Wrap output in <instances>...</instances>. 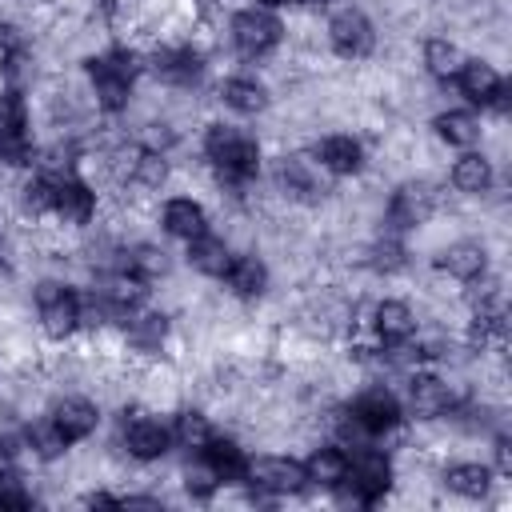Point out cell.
Returning a JSON list of instances; mask_svg holds the SVG:
<instances>
[{"label":"cell","mask_w":512,"mask_h":512,"mask_svg":"<svg viewBox=\"0 0 512 512\" xmlns=\"http://www.w3.org/2000/svg\"><path fill=\"white\" fill-rule=\"evenodd\" d=\"M372 256H376L372 264H376V268H384V272H396V268L404 264V248H400L396 240H380V244L372 248Z\"/></svg>","instance_id":"34"},{"label":"cell","mask_w":512,"mask_h":512,"mask_svg":"<svg viewBox=\"0 0 512 512\" xmlns=\"http://www.w3.org/2000/svg\"><path fill=\"white\" fill-rule=\"evenodd\" d=\"M132 180L140 188H164V180H168V156L156 152V148H140V156L132 164Z\"/></svg>","instance_id":"30"},{"label":"cell","mask_w":512,"mask_h":512,"mask_svg":"<svg viewBox=\"0 0 512 512\" xmlns=\"http://www.w3.org/2000/svg\"><path fill=\"white\" fill-rule=\"evenodd\" d=\"M260 4H292V0H260Z\"/></svg>","instance_id":"36"},{"label":"cell","mask_w":512,"mask_h":512,"mask_svg":"<svg viewBox=\"0 0 512 512\" xmlns=\"http://www.w3.org/2000/svg\"><path fill=\"white\" fill-rule=\"evenodd\" d=\"M328 44L336 48V56L344 60H360L372 52L376 44V32L368 24V16L360 8H340L332 20H328Z\"/></svg>","instance_id":"7"},{"label":"cell","mask_w":512,"mask_h":512,"mask_svg":"<svg viewBox=\"0 0 512 512\" xmlns=\"http://www.w3.org/2000/svg\"><path fill=\"white\" fill-rule=\"evenodd\" d=\"M316 164H320L324 172H332V176H352V172H360V164H364V148H360L356 136L332 132V136H324V140L316 144Z\"/></svg>","instance_id":"13"},{"label":"cell","mask_w":512,"mask_h":512,"mask_svg":"<svg viewBox=\"0 0 512 512\" xmlns=\"http://www.w3.org/2000/svg\"><path fill=\"white\" fill-rule=\"evenodd\" d=\"M220 484H224V480L216 476V468H212L204 456H200L196 464H188V468H184V488H188L192 496H212Z\"/></svg>","instance_id":"32"},{"label":"cell","mask_w":512,"mask_h":512,"mask_svg":"<svg viewBox=\"0 0 512 512\" xmlns=\"http://www.w3.org/2000/svg\"><path fill=\"white\" fill-rule=\"evenodd\" d=\"M136 72H140V64H136L132 52H108V56H96V60L88 64L96 104H100L104 112H120V108H128Z\"/></svg>","instance_id":"3"},{"label":"cell","mask_w":512,"mask_h":512,"mask_svg":"<svg viewBox=\"0 0 512 512\" xmlns=\"http://www.w3.org/2000/svg\"><path fill=\"white\" fill-rule=\"evenodd\" d=\"M440 272L444 276H452V280H480L484 276V268H488V256H484V248L480 244H472V240H460V244H448L444 252H440Z\"/></svg>","instance_id":"17"},{"label":"cell","mask_w":512,"mask_h":512,"mask_svg":"<svg viewBox=\"0 0 512 512\" xmlns=\"http://www.w3.org/2000/svg\"><path fill=\"white\" fill-rule=\"evenodd\" d=\"M388 488H392V460L380 448L356 444V452L348 456V472L332 492H340V500H352V504H376L384 500Z\"/></svg>","instance_id":"2"},{"label":"cell","mask_w":512,"mask_h":512,"mask_svg":"<svg viewBox=\"0 0 512 512\" xmlns=\"http://www.w3.org/2000/svg\"><path fill=\"white\" fill-rule=\"evenodd\" d=\"M188 264H192L196 272H204V276H224L228 264H232V248H228L220 236L200 232V236L188 240Z\"/></svg>","instance_id":"20"},{"label":"cell","mask_w":512,"mask_h":512,"mask_svg":"<svg viewBox=\"0 0 512 512\" xmlns=\"http://www.w3.org/2000/svg\"><path fill=\"white\" fill-rule=\"evenodd\" d=\"M444 484H448V492H456L464 500H480V496L492 492V468H484V464H452L444 472Z\"/></svg>","instance_id":"25"},{"label":"cell","mask_w":512,"mask_h":512,"mask_svg":"<svg viewBox=\"0 0 512 512\" xmlns=\"http://www.w3.org/2000/svg\"><path fill=\"white\" fill-rule=\"evenodd\" d=\"M48 176H52V216H60L64 224H88L96 212V192L72 172H48Z\"/></svg>","instance_id":"8"},{"label":"cell","mask_w":512,"mask_h":512,"mask_svg":"<svg viewBox=\"0 0 512 512\" xmlns=\"http://www.w3.org/2000/svg\"><path fill=\"white\" fill-rule=\"evenodd\" d=\"M464 64V52L452 44V40H428L424 44V68L436 76V80H456Z\"/></svg>","instance_id":"28"},{"label":"cell","mask_w":512,"mask_h":512,"mask_svg":"<svg viewBox=\"0 0 512 512\" xmlns=\"http://www.w3.org/2000/svg\"><path fill=\"white\" fill-rule=\"evenodd\" d=\"M172 444H180V448H204L208 444V436H212V424H208V416L204 412H196V408H184L176 420H172Z\"/></svg>","instance_id":"29"},{"label":"cell","mask_w":512,"mask_h":512,"mask_svg":"<svg viewBox=\"0 0 512 512\" xmlns=\"http://www.w3.org/2000/svg\"><path fill=\"white\" fill-rule=\"evenodd\" d=\"M120 444H124V452H128L132 460H160V456L172 448V432H168L156 416L132 412V416H124V424H120Z\"/></svg>","instance_id":"6"},{"label":"cell","mask_w":512,"mask_h":512,"mask_svg":"<svg viewBox=\"0 0 512 512\" xmlns=\"http://www.w3.org/2000/svg\"><path fill=\"white\" fill-rule=\"evenodd\" d=\"M52 424L64 432L68 444H76V440H88V436L96 432L100 412H96V404L84 400V396H64V400L52 408Z\"/></svg>","instance_id":"14"},{"label":"cell","mask_w":512,"mask_h":512,"mask_svg":"<svg viewBox=\"0 0 512 512\" xmlns=\"http://www.w3.org/2000/svg\"><path fill=\"white\" fill-rule=\"evenodd\" d=\"M344 472H348V452H344L340 444H320V448H312V456L304 460V476H308V484H316V488H336V484L344 480Z\"/></svg>","instance_id":"18"},{"label":"cell","mask_w":512,"mask_h":512,"mask_svg":"<svg viewBox=\"0 0 512 512\" xmlns=\"http://www.w3.org/2000/svg\"><path fill=\"white\" fill-rule=\"evenodd\" d=\"M220 100H224L232 112H240V116H256V112H264L268 92H264V84H256V80H248V76H232V80L220 84Z\"/></svg>","instance_id":"24"},{"label":"cell","mask_w":512,"mask_h":512,"mask_svg":"<svg viewBox=\"0 0 512 512\" xmlns=\"http://www.w3.org/2000/svg\"><path fill=\"white\" fill-rule=\"evenodd\" d=\"M200 456L216 468V476L228 484V480H244V468H248V456L240 452V444L236 440H228V436H208V444L200 448Z\"/></svg>","instance_id":"22"},{"label":"cell","mask_w":512,"mask_h":512,"mask_svg":"<svg viewBox=\"0 0 512 512\" xmlns=\"http://www.w3.org/2000/svg\"><path fill=\"white\" fill-rule=\"evenodd\" d=\"M436 132H440V140L444 144H452V148H472L476 140H480V120L472 116V112H444V116H436Z\"/></svg>","instance_id":"27"},{"label":"cell","mask_w":512,"mask_h":512,"mask_svg":"<svg viewBox=\"0 0 512 512\" xmlns=\"http://www.w3.org/2000/svg\"><path fill=\"white\" fill-rule=\"evenodd\" d=\"M456 84H460V92L472 104H496V108H504V80H500V72L488 60H464L460 72H456Z\"/></svg>","instance_id":"10"},{"label":"cell","mask_w":512,"mask_h":512,"mask_svg":"<svg viewBox=\"0 0 512 512\" xmlns=\"http://www.w3.org/2000/svg\"><path fill=\"white\" fill-rule=\"evenodd\" d=\"M36 308H40V328H44V336H52V340H68V336L80 328V304H76L72 292L56 296V300H48V304H36Z\"/></svg>","instance_id":"21"},{"label":"cell","mask_w":512,"mask_h":512,"mask_svg":"<svg viewBox=\"0 0 512 512\" xmlns=\"http://www.w3.org/2000/svg\"><path fill=\"white\" fill-rule=\"evenodd\" d=\"M292 4H328V0H292Z\"/></svg>","instance_id":"35"},{"label":"cell","mask_w":512,"mask_h":512,"mask_svg":"<svg viewBox=\"0 0 512 512\" xmlns=\"http://www.w3.org/2000/svg\"><path fill=\"white\" fill-rule=\"evenodd\" d=\"M28 504H32V496L20 488V476L0 464V508H28Z\"/></svg>","instance_id":"33"},{"label":"cell","mask_w":512,"mask_h":512,"mask_svg":"<svg viewBox=\"0 0 512 512\" xmlns=\"http://www.w3.org/2000/svg\"><path fill=\"white\" fill-rule=\"evenodd\" d=\"M232 44L244 52V56H264L268 48H276L280 44V36H284V24L268 12V8H244V12H236L232 16Z\"/></svg>","instance_id":"5"},{"label":"cell","mask_w":512,"mask_h":512,"mask_svg":"<svg viewBox=\"0 0 512 512\" xmlns=\"http://www.w3.org/2000/svg\"><path fill=\"white\" fill-rule=\"evenodd\" d=\"M452 184H456V192H468V196L488 192V184H492V164H488V156L464 152V156L452 164Z\"/></svg>","instance_id":"26"},{"label":"cell","mask_w":512,"mask_h":512,"mask_svg":"<svg viewBox=\"0 0 512 512\" xmlns=\"http://www.w3.org/2000/svg\"><path fill=\"white\" fill-rule=\"evenodd\" d=\"M244 480L264 496H296L300 488H308L304 464L288 460V456H256V460H248Z\"/></svg>","instance_id":"4"},{"label":"cell","mask_w":512,"mask_h":512,"mask_svg":"<svg viewBox=\"0 0 512 512\" xmlns=\"http://www.w3.org/2000/svg\"><path fill=\"white\" fill-rule=\"evenodd\" d=\"M408 408H412V416H420V420L444 416V412L452 408V388H448V380H440V376H432V372H416V376L408 380Z\"/></svg>","instance_id":"12"},{"label":"cell","mask_w":512,"mask_h":512,"mask_svg":"<svg viewBox=\"0 0 512 512\" xmlns=\"http://www.w3.org/2000/svg\"><path fill=\"white\" fill-rule=\"evenodd\" d=\"M164 228L176 240H192V236L208 232V216L192 196H176V200L164 204Z\"/></svg>","instance_id":"19"},{"label":"cell","mask_w":512,"mask_h":512,"mask_svg":"<svg viewBox=\"0 0 512 512\" xmlns=\"http://www.w3.org/2000/svg\"><path fill=\"white\" fill-rule=\"evenodd\" d=\"M372 328L384 344H400V340H412L416 332V312L404 304V300H380L372 308Z\"/></svg>","instance_id":"16"},{"label":"cell","mask_w":512,"mask_h":512,"mask_svg":"<svg viewBox=\"0 0 512 512\" xmlns=\"http://www.w3.org/2000/svg\"><path fill=\"white\" fill-rule=\"evenodd\" d=\"M204 156L212 160L220 184H232V188L248 184V180L256 176V168H260V148H256V140L244 136L236 124H212V128L204 132Z\"/></svg>","instance_id":"1"},{"label":"cell","mask_w":512,"mask_h":512,"mask_svg":"<svg viewBox=\"0 0 512 512\" xmlns=\"http://www.w3.org/2000/svg\"><path fill=\"white\" fill-rule=\"evenodd\" d=\"M432 208H436V192L428 184H420V180H408V184L396 188V196L388 204V220L396 228H416V224H424L432 216Z\"/></svg>","instance_id":"11"},{"label":"cell","mask_w":512,"mask_h":512,"mask_svg":"<svg viewBox=\"0 0 512 512\" xmlns=\"http://www.w3.org/2000/svg\"><path fill=\"white\" fill-rule=\"evenodd\" d=\"M200 52L196 48H188V44H176V48H160L156 56H152V72L164 80V84H192L196 76H200Z\"/></svg>","instance_id":"15"},{"label":"cell","mask_w":512,"mask_h":512,"mask_svg":"<svg viewBox=\"0 0 512 512\" xmlns=\"http://www.w3.org/2000/svg\"><path fill=\"white\" fill-rule=\"evenodd\" d=\"M128 272H136L140 280H152V276H164L168 272V252L164 248H156V244H140V248H132L128 252V264H124Z\"/></svg>","instance_id":"31"},{"label":"cell","mask_w":512,"mask_h":512,"mask_svg":"<svg viewBox=\"0 0 512 512\" xmlns=\"http://www.w3.org/2000/svg\"><path fill=\"white\" fill-rule=\"evenodd\" d=\"M352 420L368 432V436H384V432H396L404 412H400V400L388 392V388H368L352 400Z\"/></svg>","instance_id":"9"},{"label":"cell","mask_w":512,"mask_h":512,"mask_svg":"<svg viewBox=\"0 0 512 512\" xmlns=\"http://www.w3.org/2000/svg\"><path fill=\"white\" fill-rule=\"evenodd\" d=\"M224 284L232 288V296L252 300V296L264 292L268 272H264V264H260L256 256H232V264H228V272H224Z\"/></svg>","instance_id":"23"}]
</instances>
